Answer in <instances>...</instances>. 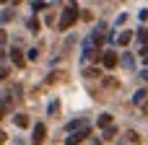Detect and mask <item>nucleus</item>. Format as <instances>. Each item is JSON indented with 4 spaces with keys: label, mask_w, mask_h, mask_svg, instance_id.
<instances>
[{
    "label": "nucleus",
    "mask_w": 148,
    "mask_h": 145,
    "mask_svg": "<svg viewBox=\"0 0 148 145\" xmlns=\"http://www.w3.org/2000/svg\"><path fill=\"white\" fill-rule=\"evenodd\" d=\"M75 21H78V5H75V3H70V5L62 10V18H60V29H62V31H68V29H70Z\"/></svg>",
    "instance_id": "obj_1"
},
{
    "label": "nucleus",
    "mask_w": 148,
    "mask_h": 145,
    "mask_svg": "<svg viewBox=\"0 0 148 145\" xmlns=\"http://www.w3.org/2000/svg\"><path fill=\"white\" fill-rule=\"evenodd\" d=\"M86 138H88V127H86V130H81V132H73V135L65 140V145H78V143H83Z\"/></svg>",
    "instance_id": "obj_2"
},
{
    "label": "nucleus",
    "mask_w": 148,
    "mask_h": 145,
    "mask_svg": "<svg viewBox=\"0 0 148 145\" xmlns=\"http://www.w3.org/2000/svg\"><path fill=\"white\" fill-rule=\"evenodd\" d=\"M117 62H120V60H117V54H114V52H104V54H101V65H104L107 70H112Z\"/></svg>",
    "instance_id": "obj_3"
},
{
    "label": "nucleus",
    "mask_w": 148,
    "mask_h": 145,
    "mask_svg": "<svg viewBox=\"0 0 148 145\" xmlns=\"http://www.w3.org/2000/svg\"><path fill=\"white\" fill-rule=\"evenodd\" d=\"M47 138V127L44 125H34V143H42Z\"/></svg>",
    "instance_id": "obj_4"
},
{
    "label": "nucleus",
    "mask_w": 148,
    "mask_h": 145,
    "mask_svg": "<svg viewBox=\"0 0 148 145\" xmlns=\"http://www.w3.org/2000/svg\"><path fill=\"white\" fill-rule=\"evenodd\" d=\"M99 127H101V130H109V127H112V114H101V117H99Z\"/></svg>",
    "instance_id": "obj_5"
},
{
    "label": "nucleus",
    "mask_w": 148,
    "mask_h": 145,
    "mask_svg": "<svg viewBox=\"0 0 148 145\" xmlns=\"http://www.w3.org/2000/svg\"><path fill=\"white\" fill-rule=\"evenodd\" d=\"M130 39H133V31H122V34L117 36V44L125 47V44H130Z\"/></svg>",
    "instance_id": "obj_6"
},
{
    "label": "nucleus",
    "mask_w": 148,
    "mask_h": 145,
    "mask_svg": "<svg viewBox=\"0 0 148 145\" xmlns=\"http://www.w3.org/2000/svg\"><path fill=\"white\" fill-rule=\"evenodd\" d=\"M16 125L18 127H29V117L26 114H16Z\"/></svg>",
    "instance_id": "obj_7"
},
{
    "label": "nucleus",
    "mask_w": 148,
    "mask_h": 145,
    "mask_svg": "<svg viewBox=\"0 0 148 145\" xmlns=\"http://www.w3.org/2000/svg\"><path fill=\"white\" fill-rule=\"evenodd\" d=\"M10 57H13V62H16V65H23V57H21V52H18V49H10Z\"/></svg>",
    "instance_id": "obj_8"
},
{
    "label": "nucleus",
    "mask_w": 148,
    "mask_h": 145,
    "mask_svg": "<svg viewBox=\"0 0 148 145\" xmlns=\"http://www.w3.org/2000/svg\"><path fill=\"white\" fill-rule=\"evenodd\" d=\"M146 91H138V93H135V96H133V101H135V104H143V101H146Z\"/></svg>",
    "instance_id": "obj_9"
},
{
    "label": "nucleus",
    "mask_w": 148,
    "mask_h": 145,
    "mask_svg": "<svg viewBox=\"0 0 148 145\" xmlns=\"http://www.w3.org/2000/svg\"><path fill=\"white\" fill-rule=\"evenodd\" d=\"M114 135H117V130H114V127L104 130V140H114Z\"/></svg>",
    "instance_id": "obj_10"
},
{
    "label": "nucleus",
    "mask_w": 148,
    "mask_h": 145,
    "mask_svg": "<svg viewBox=\"0 0 148 145\" xmlns=\"http://www.w3.org/2000/svg\"><path fill=\"white\" fill-rule=\"evenodd\" d=\"M138 39H140V42H146V44H148V29H140V31H138Z\"/></svg>",
    "instance_id": "obj_11"
},
{
    "label": "nucleus",
    "mask_w": 148,
    "mask_h": 145,
    "mask_svg": "<svg viewBox=\"0 0 148 145\" xmlns=\"http://www.w3.org/2000/svg\"><path fill=\"white\" fill-rule=\"evenodd\" d=\"M29 29H31V31H39V21H36V18H29Z\"/></svg>",
    "instance_id": "obj_12"
},
{
    "label": "nucleus",
    "mask_w": 148,
    "mask_h": 145,
    "mask_svg": "<svg viewBox=\"0 0 148 145\" xmlns=\"http://www.w3.org/2000/svg\"><path fill=\"white\" fill-rule=\"evenodd\" d=\"M140 78H143V80H148V70H143V73H140Z\"/></svg>",
    "instance_id": "obj_13"
}]
</instances>
